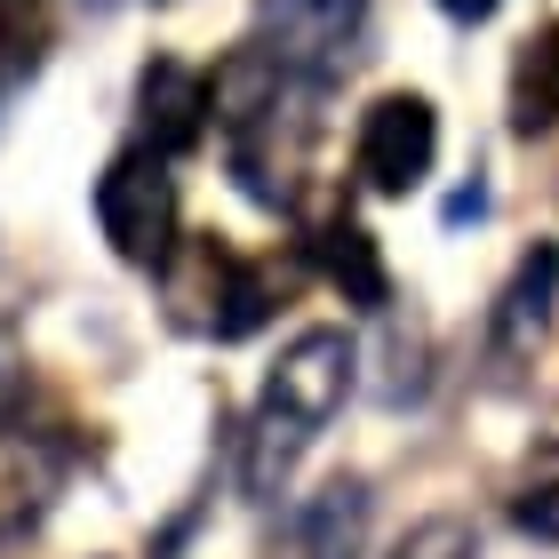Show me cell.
<instances>
[{
  "label": "cell",
  "instance_id": "1",
  "mask_svg": "<svg viewBox=\"0 0 559 559\" xmlns=\"http://www.w3.org/2000/svg\"><path fill=\"white\" fill-rule=\"evenodd\" d=\"M352 392V336L344 328H304L280 352V368L264 376V400L248 416V448H240V488L248 496H280L296 472V455L328 431V416Z\"/></svg>",
  "mask_w": 559,
  "mask_h": 559
},
{
  "label": "cell",
  "instance_id": "2",
  "mask_svg": "<svg viewBox=\"0 0 559 559\" xmlns=\"http://www.w3.org/2000/svg\"><path fill=\"white\" fill-rule=\"evenodd\" d=\"M160 272H168V304H176V320H185L192 336L240 344V336H257L264 312H272L264 272L248 264V257H233V248H216V240L176 248V257H168Z\"/></svg>",
  "mask_w": 559,
  "mask_h": 559
},
{
  "label": "cell",
  "instance_id": "3",
  "mask_svg": "<svg viewBox=\"0 0 559 559\" xmlns=\"http://www.w3.org/2000/svg\"><path fill=\"white\" fill-rule=\"evenodd\" d=\"M96 224H105L112 257L136 272H160L176 257V176L152 144H129L96 176Z\"/></svg>",
  "mask_w": 559,
  "mask_h": 559
},
{
  "label": "cell",
  "instance_id": "4",
  "mask_svg": "<svg viewBox=\"0 0 559 559\" xmlns=\"http://www.w3.org/2000/svg\"><path fill=\"white\" fill-rule=\"evenodd\" d=\"M431 152H440V120H431L424 96H376L360 112V144H352V168H360L368 192H416L431 176Z\"/></svg>",
  "mask_w": 559,
  "mask_h": 559
},
{
  "label": "cell",
  "instance_id": "5",
  "mask_svg": "<svg viewBox=\"0 0 559 559\" xmlns=\"http://www.w3.org/2000/svg\"><path fill=\"white\" fill-rule=\"evenodd\" d=\"M360 16L368 0H257V24H264V57H280L304 81H328L352 40H360Z\"/></svg>",
  "mask_w": 559,
  "mask_h": 559
},
{
  "label": "cell",
  "instance_id": "6",
  "mask_svg": "<svg viewBox=\"0 0 559 559\" xmlns=\"http://www.w3.org/2000/svg\"><path fill=\"white\" fill-rule=\"evenodd\" d=\"M551 312H559V248H551V240H536V248H527V257L512 264L503 296H496V328H488L496 368L536 360L544 336H551Z\"/></svg>",
  "mask_w": 559,
  "mask_h": 559
},
{
  "label": "cell",
  "instance_id": "7",
  "mask_svg": "<svg viewBox=\"0 0 559 559\" xmlns=\"http://www.w3.org/2000/svg\"><path fill=\"white\" fill-rule=\"evenodd\" d=\"M360 544H368V488L360 479H328L320 496H304L288 512L272 559H360Z\"/></svg>",
  "mask_w": 559,
  "mask_h": 559
},
{
  "label": "cell",
  "instance_id": "8",
  "mask_svg": "<svg viewBox=\"0 0 559 559\" xmlns=\"http://www.w3.org/2000/svg\"><path fill=\"white\" fill-rule=\"evenodd\" d=\"M136 105H144V136H152V152H160V160H168V152H192L200 129H209V81H200L192 64H176V57L144 64Z\"/></svg>",
  "mask_w": 559,
  "mask_h": 559
},
{
  "label": "cell",
  "instance_id": "9",
  "mask_svg": "<svg viewBox=\"0 0 559 559\" xmlns=\"http://www.w3.org/2000/svg\"><path fill=\"white\" fill-rule=\"evenodd\" d=\"M312 257H320V272L344 288V304H384L392 296V272H384V257H376V240L360 233V224H320V240H312Z\"/></svg>",
  "mask_w": 559,
  "mask_h": 559
},
{
  "label": "cell",
  "instance_id": "10",
  "mask_svg": "<svg viewBox=\"0 0 559 559\" xmlns=\"http://www.w3.org/2000/svg\"><path fill=\"white\" fill-rule=\"evenodd\" d=\"M512 129L520 136L559 129V24H544V33L512 57Z\"/></svg>",
  "mask_w": 559,
  "mask_h": 559
},
{
  "label": "cell",
  "instance_id": "11",
  "mask_svg": "<svg viewBox=\"0 0 559 559\" xmlns=\"http://www.w3.org/2000/svg\"><path fill=\"white\" fill-rule=\"evenodd\" d=\"M512 520H520V536L559 544V440H544L520 464V479H512Z\"/></svg>",
  "mask_w": 559,
  "mask_h": 559
},
{
  "label": "cell",
  "instance_id": "12",
  "mask_svg": "<svg viewBox=\"0 0 559 559\" xmlns=\"http://www.w3.org/2000/svg\"><path fill=\"white\" fill-rule=\"evenodd\" d=\"M33 57H40V16H33V0H0V81L33 72Z\"/></svg>",
  "mask_w": 559,
  "mask_h": 559
},
{
  "label": "cell",
  "instance_id": "13",
  "mask_svg": "<svg viewBox=\"0 0 559 559\" xmlns=\"http://www.w3.org/2000/svg\"><path fill=\"white\" fill-rule=\"evenodd\" d=\"M392 559H479V527L472 520H424V527H408V544Z\"/></svg>",
  "mask_w": 559,
  "mask_h": 559
},
{
  "label": "cell",
  "instance_id": "14",
  "mask_svg": "<svg viewBox=\"0 0 559 559\" xmlns=\"http://www.w3.org/2000/svg\"><path fill=\"white\" fill-rule=\"evenodd\" d=\"M440 9H448L455 24H479V16H496V9H503V0H440Z\"/></svg>",
  "mask_w": 559,
  "mask_h": 559
}]
</instances>
